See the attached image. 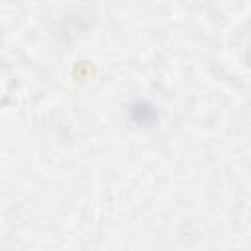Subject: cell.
<instances>
[{
    "label": "cell",
    "mask_w": 251,
    "mask_h": 251,
    "mask_svg": "<svg viewBox=\"0 0 251 251\" xmlns=\"http://www.w3.org/2000/svg\"><path fill=\"white\" fill-rule=\"evenodd\" d=\"M131 116L137 124H151L155 120V110L147 102H135L131 106Z\"/></svg>",
    "instance_id": "cell-1"
}]
</instances>
